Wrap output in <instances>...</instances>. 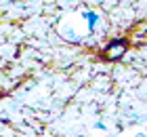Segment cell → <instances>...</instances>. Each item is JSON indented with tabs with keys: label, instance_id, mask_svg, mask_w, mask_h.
I'll list each match as a JSON object with an SVG mask.
<instances>
[{
	"label": "cell",
	"instance_id": "1",
	"mask_svg": "<svg viewBox=\"0 0 147 137\" xmlns=\"http://www.w3.org/2000/svg\"><path fill=\"white\" fill-rule=\"evenodd\" d=\"M126 51H128V44H126V40L120 38V40H111V42L103 49V55H105V59L116 61V59H122Z\"/></svg>",
	"mask_w": 147,
	"mask_h": 137
},
{
	"label": "cell",
	"instance_id": "2",
	"mask_svg": "<svg viewBox=\"0 0 147 137\" xmlns=\"http://www.w3.org/2000/svg\"><path fill=\"white\" fill-rule=\"evenodd\" d=\"M82 19H86V23H88V30H90V32L97 27L99 21H101V17H99L95 11H84V13H82Z\"/></svg>",
	"mask_w": 147,
	"mask_h": 137
},
{
	"label": "cell",
	"instance_id": "3",
	"mask_svg": "<svg viewBox=\"0 0 147 137\" xmlns=\"http://www.w3.org/2000/svg\"><path fill=\"white\" fill-rule=\"evenodd\" d=\"M97 129H99V131H105V125H103V122H97V125H95Z\"/></svg>",
	"mask_w": 147,
	"mask_h": 137
},
{
	"label": "cell",
	"instance_id": "4",
	"mask_svg": "<svg viewBox=\"0 0 147 137\" xmlns=\"http://www.w3.org/2000/svg\"><path fill=\"white\" fill-rule=\"evenodd\" d=\"M137 137H145V135H143V133H139V135H137Z\"/></svg>",
	"mask_w": 147,
	"mask_h": 137
},
{
	"label": "cell",
	"instance_id": "5",
	"mask_svg": "<svg viewBox=\"0 0 147 137\" xmlns=\"http://www.w3.org/2000/svg\"><path fill=\"white\" fill-rule=\"evenodd\" d=\"M76 137H82V135H76Z\"/></svg>",
	"mask_w": 147,
	"mask_h": 137
}]
</instances>
